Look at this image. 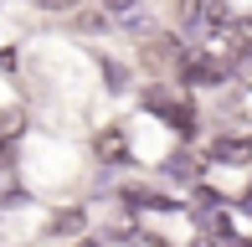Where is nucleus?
Wrapping results in <instances>:
<instances>
[{
	"mask_svg": "<svg viewBox=\"0 0 252 247\" xmlns=\"http://www.w3.org/2000/svg\"><path fill=\"white\" fill-rule=\"evenodd\" d=\"M201 47H206V57H216L226 72H247L252 67V16H226Z\"/></svg>",
	"mask_w": 252,
	"mask_h": 247,
	"instance_id": "1",
	"label": "nucleus"
},
{
	"mask_svg": "<svg viewBox=\"0 0 252 247\" xmlns=\"http://www.w3.org/2000/svg\"><path fill=\"white\" fill-rule=\"evenodd\" d=\"M226 16H232V10H226L221 0H175V21H180V31H186V36H196V41H206Z\"/></svg>",
	"mask_w": 252,
	"mask_h": 247,
	"instance_id": "2",
	"label": "nucleus"
},
{
	"mask_svg": "<svg viewBox=\"0 0 252 247\" xmlns=\"http://www.w3.org/2000/svg\"><path fill=\"white\" fill-rule=\"evenodd\" d=\"M180 83H186V88H221L226 83V67L201 52V57H186V62H180Z\"/></svg>",
	"mask_w": 252,
	"mask_h": 247,
	"instance_id": "3",
	"label": "nucleus"
},
{
	"mask_svg": "<svg viewBox=\"0 0 252 247\" xmlns=\"http://www.w3.org/2000/svg\"><path fill=\"white\" fill-rule=\"evenodd\" d=\"M206 154H211L216 165H247V160H252V144L237 139V134H221V139L206 144Z\"/></svg>",
	"mask_w": 252,
	"mask_h": 247,
	"instance_id": "4",
	"label": "nucleus"
},
{
	"mask_svg": "<svg viewBox=\"0 0 252 247\" xmlns=\"http://www.w3.org/2000/svg\"><path fill=\"white\" fill-rule=\"evenodd\" d=\"M144 62L150 67H165V62H186V52H180L175 36H155L150 47H144Z\"/></svg>",
	"mask_w": 252,
	"mask_h": 247,
	"instance_id": "5",
	"label": "nucleus"
},
{
	"mask_svg": "<svg viewBox=\"0 0 252 247\" xmlns=\"http://www.w3.org/2000/svg\"><path fill=\"white\" fill-rule=\"evenodd\" d=\"M226 114H232V119H242V124H252V83H242L232 98H226Z\"/></svg>",
	"mask_w": 252,
	"mask_h": 247,
	"instance_id": "6",
	"label": "nucleus"
},
{
	"mask_svg": "<svg viewBox=\"0 0 252 247\" xmlns=\"http://www.w3.org/2000/svg\"><path fill=\"white\" fill-rule=\"evenodd\" d=\"M83 221H88V216H83V206H77V211H62V216L52 221V232H62V237H67V232H83Z\"/></svg>",
	"mask_w": 252,
	"mask_h": 247,
	"instance_id": "7",
	"label": "nucleus"
},
{
	"mask_svg": "<svg viewBox=\"0 0 252 247\" xmlns=\"http://www.w3.org/2000/svg\"><path fill=\"white\" fill-rule=\"evenodd\" d=\"M21 134V108H5L0 114V139H16Z\"/></svg>",
	"mask_w": 252,
	"mask_h": 247,
	"instance_id": "8",
	"label": "nucleus"
},
{
	"mask_svg": "<svg viewBox=\"0 0 252 247\" xmlns=\"http://www.w3.org/2000/svg\"><path fill=\"white\" fill-rule=\"evenodd\" d=\"M103 5H108V16H124V21H134V5H139V0H103Z\"/></svg>",
	"mask_w": 252,
	"mask_h": 247,
	"instance_id": "9",
	"label": "nucleus"
},
{
	"mask_svg": "<svg viewBox=\"0 0 252 247\" xmlns=\"http://www.w3.org/2000/svg\"><path fill=\"white\" fill-rule=\"evenodd\" d=\"M31 5H36V10H52V16H62V10H72L77 0H31Z\"/></svg>",
	"mask_w": 252,
	"mask_h": 247,
	"instance_id": "10",
	"label": "nucleus"
},
{
	"mask_svg": "<svg viewBox=\"0 0 252 247\" xmlns=\"http://www.w3.org/2000/svg\"><path fill=\"white\" fill-rule=\"evenodd\" d=\"M98 150H103V154H124V134H103Z\"/></svg>",
	"mask_w": 252,
	"mask_h": 247,
	"instance_id": "11",
	"label": "nucleus"
},
{
	"mask_svg": "<svg viewBox=\"0 0 252 247\" xmlns=\"http://www.w3.org/2000/svg\"><path fill=\"white\" fill-rule=\"evenodd\" d=\"M134 247H170V242H155V237H134Z\"/></svg>",
	"mask_w": 252,
	"mask_h": 247,
	"instance_id": "12",
	"label": "nucleus"
},
{
	"mask_svg": "<svg viewBox=\"0 0 252 247\" xmlns=\"http://www.w3.org/2000/svg\"><path fill=\"white\" fill-rule=\"evenodd\" d=\"M5 160H10V150H5V139H0V165H5Z\"/></svg>",
	"mask_w": 252,
	"mask_h": 247,
	"instance_id": "13",
	"label": "nucleus"
},
{
	"mask_svg": "<svg viewBox=\"0 0 252 247\" xmlns=\"http://www.w3.org/2000/svg\"><path fill=\"white\" fill-rule=\"evenodd\" d=\"M72 247H98V242H72Z\"/></svg>",
	"mask_w": 252,
	"mask_h": 247,
	"instance_id": "14",
	"label": "nucleus"
}]
</instances>
